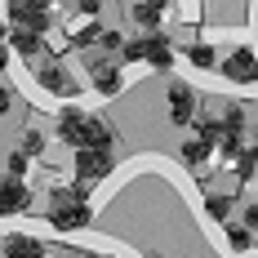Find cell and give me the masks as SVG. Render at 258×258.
<instances>
[{
    "mask_svg": "<svg viewBox=\"0 0 258 258\" xmlns=\"http://www.w3.org/2000/svg\"><path fill=\"white\" fill-rule=\"evenodd\" d=\"M89 218H94V209H89V187L85 182H76V187H53L49 223L58 232H80V227H89Z\"/></svg>",
    "mask_w": 258,
    "mask_h": 258,
    "instance_id": "obj_1",
    "label": "cell"
},
{
    "mask_svg": "<svg viewBox=\"0 0 258 258\" xmlns=\"http://www.w3.org/2000/svg\"><path fill=\"white\" fill-rule=\"evenodd\" d=\"M223 76L227 80H236V85H258V58H254V49H232L227 58H223Z\"/></svg>",
    "mask_w": 258,
    "mask_h": 258,
    "instance_id": "obj_2",
    "label": "cell"
},
{
    "mask_svg": "<svg viewBox=\"0 0 258 258\" xmlns=\"http://www.w3.org/2000/svg\"><path fill=\"white\" fill-rule=\"evenodd\" d=\"M111 143H116V129L107 125L103 116H89V120H85V134H80V147H76V152H111Z\"/></svg>",
    "mask_w": 258,
    "mask_h": 258,
    "instance_id": "obj_3",
    "label": "cell"
},
{
    "mask_svg": "<svg viewBox=\"0 0 258 258\" xmlns=\"http://www.w3.org/2000/svg\"><path fill=\"white\" fill-rule=\"evenodd\" d=\"M76 174L85 187H94V182H103L111 174V152H76Z\"/></svg>",
    "mask_w": 258,
    "mask_h": 258,
    "instance_id": "obj_4",
    "label": "cell"
},
{
    "mask_svg": "<svg viewBox=\"0 0 258 258\" xmlns=\"http://www.w3.org/2000/svg\"><path fill=\"white\" fill-rule=\"evenodd\" d=\"M169 120H174V125H191V120H196V94H191V85H182V80L169 85Z\"/></svg>",
    "mask_w": 258,
    "mask_h": 258,
    "instance_id": "obj_5",
    "label": "cell"
},
{
    "mask_svg": "<svg viewBox=\"0 0 258 258\" xmlns=\"http://www.w3.org/2000/svg\"><path fill=\"white\" fill-rule=\"evenodd\" d=\"M89 76H94V89H98L103 98H116V94L125 89V76H120V67H116L111 58H98V62L89 67Z\"/></svg>",
    "mask_w": 258,
    "mask_h": 258,
    "instance_id": "obj_6",
    "label": "cell"
},
{
    "mask_svg": "<svg viewBox=\"0 0 258 258\" xmlns=\"http://www.w3.org/2000/svg\"><path fill=\"white\" fill-rule=\"evenodd\" d=\"M23 209H31V191H27V182L0 174V214H23Z\"/></svg>",
    "mask_w": 258,
    "mask_h": 258,
    "instance_id": "obj_7",
    "label": "cell"
},
{
    "mask_svg": "<svg viewBox=\"0 0 258 258\" xmlns=\"http://www.w3.org/2000/svg\"><path fill=\"white\" fill-rule=\"evenodd\" d=\"M9 18L18 23V31H45L49 27V9L45 5H9Z\"/></svg>",
    "mask_w": 258,
    "mask_h": 258,
    "instance_id": "obj_8",
    "label": "cell"
},
{
    "mask_svg": "<svg viewBox=\"0 0 258 258\" xmlns=\"http://www.w3.org/2000/svg\"><path fill=\"white\" fill-rule=\"evenodd\" d=\"M36 80L49 89V94H58V98H76V80L67 76L62 67H53V62H45V67H36Z\"/></svg>",
    "mask_w": 258,
    "mask_h": 258,
    "instance_id": "obj_9",
    "label": "cell"
},
{
    "mask_svg": "<svg viewBox=\"0 0 258 258\" xmlns=\"http://www.w3.org/2000/svg\"><path fill=\"white\" fill-rule=\"evenodd\" d=\"M85 111L80 107H62L58 111V143H67V147H80V134H85Z\"/></svg>",
    "mask_w": 258,
    "mask_h": 258,
    "instance_id": "obj_10",
    "label": "cell"
},
{
    "mask_svg": "<svg viewBox=\"0 0 258 258\" xmlns=\"http://www.w3.org/2000/svg\"><path fill=\"white\" fill-rule=\"evenodd\" d=\"M143 62H152L156 72H165V67L174 62V49H169V40H165L160 31H152V36H143Z\"/></svg>",
    "mask_w": 258,
    "mask_h": 258,
    "instance_id": "obj_11",
    "label": "cell"
},
{
    "mask_svg": "<svg viewBox=\"0 0 258 258\" xmlns=\"http://www.w3.org/2000/svg\"><path fill=\"white\" fill-rule=\"evenodd\" d=\"M5 258H45V245L36 236H9L5 240Z\"/></svg>",
    "mask_w": 258,
    "mask_h": 258,
    "instance_id": "obj_12",
    "label": "cell"
},
{
    "mask_svg": "<svg viewBox=\"0 0 258 258\" xmlns=\"http://www.w3.org/2000/svg\"><path fill=\"white\" fill-rule=\"evenodd\" d=\"M40 45H45V40H40L36 31H18V27L9 31V49L18 53V58H36V53H40Z\"/></svg>",
    "mask_w": 258,
    "mask_h": 258,
    "instance_id": "obj_13",
    "label": "cell"
},
{
    "mask_svg": "<svg viewBox=\"0 0 258 258\" xmlns=\"http://www.w3.org/2000/svg\"><path fill=\"white\" fill-rule=\"evenodd\" d=\"M129 18H134L138 27H147V36H152L156 27H160V18H165V9H160V5H134Z\"/></svg>",
    "mask_w": 258,
    "mask_h": 258,
    "instance_id": "obj_14",
    "label": "cell"
},
{
    "mask_svg": "<svg viewBox=\"0 0 258 258\" xmlns=\"http://www.w3.org/2000/svg\"><path fill=\"white\" fill-rule=\"evenodd\" d=\"M209 152H214V143H205V138H187V143H182V160H187L191 169H196V165H205Z\"/></svg>",
    "mask_w": 258,
    "mask_h": 258,
    "instance_id": "obj_15",
    "label": "cell"
},
{
    "mask_svg": "<svg viewBox=\"0 0 258 258\" xmlns=\"http://www.w3.org/2000/svg\"><path fill=\"white\" fill-rule=\"evenodd\" d=\"M205 209H209L214 223H227L232 209H236V201H232V196H223V191H214V196H205Z\"/></svg>",
    "mask_w": 258,
    "mask_h": 258,
    "instance_id": "obj_16",
    "label": "cell"
},
{
    "mask_svg": "<svg viewBox=\"0 0 258 258\" xmlns=\"http://www.w3.org/2000/svg\"><path fill=\"white\" fill-rule=\"evenodd\" d=\"M227 245L232 249H254V232L245 223H227Z\"/></svg>",
    "mask_w": 258,
    "mask_h": 258,
    "instance_id": "obj_17",
    "label": "cell"
},
{
    "mask_svg": "<svg viewBox=\"0 0 258 258\" xmlns=\"http://www.w3.org/2000/svg\"><path fill=\"white\" fill-rule=\"evenodd\" d=\"M18 152H23L27 160L40 156V152H45V134H40V129H23V147H18Z\"/></svg>",
    "mask_w": 258,
    "mask_h": 258,
    "instance_id": "obj_18",
    "label": "cell"
},
{
    "mask_svg": "<svg viewBox=\"0 0 258 258\" xmlns=\"http://www.w3.org/2000/svg\"><path fill=\"white\" fill-rule=\"evenodd\" d=\"M187 58H191L196 67H214V62H218V53L209 49V45H191V49H187Z\"/></svg>",
    "mask_w": 258,
    "mask_h": 258,
    "instance_id": "obj_19",
    "label": "cell"
},
{
    "mask_svg": "<svg viewBox=\"0 0 258 258\" xmlns=\"http://www.w3.org/2000/svg\"><path fill=\"white\" fill-rule=\"evenodd\" d=\"M196 138H205V143H218V138H223V120H201V125H196Z\"/></svg>",
    "mask_w": 258,
    "mask_h": 258,
    "instance_id": "obj_20",
    "label": "cell"
},
{
    "mask_svg": "<svg viewBox=\"0 0 258 258\" xmlns=\"http://www.w3.org/2000/svg\"><path fill=\"white\" fill-rule=\"evenodd\" d=\"M98 36H103V27H98V23H94V27H80L76 36H72V45H76V49H85V45H94Z\"/></svg>",
    "mask_w": 258,
    "mask_h": 258,
    "instance_id": "obj_21",
    "label": "cell"
},
{
    "mask_svg": "<svg viewBox=\"0 0 258 258\" xmlns=\"http://www.w3.org/2000/svg\"><path fill=\"white\" fill-rule=\"evenodd\" d=\"M98 45H103L107 53H120V49H125V36H120V31H107V27H103V36H98Z\"/></svg>",
    "mask_w": 258,
    "mask_h": 258,
    "instance_id": "obj_22",
    "label": "cell"
},
{
    "mask_svg": "<svg viewBox=\"0 0 258 258\" xmlns=\"http://www.w3.org/2000/svg\"><path fill=\"white\" fill-rule=\"evenodd\" d=\"M5 169H9V178L23 182V174H27V156H23V152H9V165H5Z\"/></svg>",
    "mask_w": 258,
    "mask_h": 258,
    "instance_id": "obj_23",
    "label": "cell"
},
{
    "mask_svg": "<svg viewBox=\"0 0 258 258\" xmlns=\"http://www.w3.org/2000/svg\"><path fill=\"white\" fill-rule=\"evenodd\" d=\"M245 227H249V232H258V201H249V205H245Z\"/></svg>",
    "mask_w": 258,
    "mask_h": 258,
    "instance_id": "obj_24",
    "label": "cell"
},
{
    "mask_svg": "<svg viewBox=\"0 0 258 258\" xmlns=\"http://www.w3.org/2000/svg\"><path fill=\"white\" fill-rule=\"evenodd\" d=\"M80 14H89V18H98V9H103V5H98V0H85V5H76Z\"/></svg>",
    "mask_w": 258,
    "mask_h": 258,
    "instance_id": "obj_25",
    "label": "cell"
},
{
    "mask_svg": "<svg viewBox=\"0 0 258 258\" xmlns=\"http://www.w3.org/2000/svg\"><path fill=\"white\" fill-rule=\"evenodd\" d=\"M9 103H14V98H9V89H0V116L9 111Z\"/></svg>",
    "mask_w": 258,
    "mask_h": 258,
    "instance_id": "obj_26",
    "label": "cell"
},
{
    "mask_svg": "<svg viewBox=\"0 0 258 258\" xmlns=\"http://www.w3.org/2000/svg\"><path fill=\"white\" fill-rule=\"evenodd\" d=\"M5 62H9V53H5V49H0V72H5Z\"/></svg>",
    "mask_w": 258,
    "mask_h": 258,
    "instance_id": "obj_27",
    "label": "cell"
},
{
    "mask_svg": "<svg viewBox=\"0 0 258 258\" xmlns=\"http://www.w3.org/2000/svg\"><path fill=\"white\" fill-rule=\"evenodd\" d=\"M254 138H258V134H254ZM249 152H254V160H258V143H254V147H249Z\"/></svg>",
    "mask_w": 258,
    "mask_h": 258,
    "instance_id": "obj_28",
    "label": "cell"
},
{
    "mask_svg": "<svg viewBox=\"0 0 258 258\" xmlns=\"http://www.w3.org/2000/svg\"><path fill=\"white\" fill-rule=\"evenodd\" d=\"M5 36H9V31H5V27H0V40H5Z\"/></svg>",
    "mask_w": 258,
    "mask_h": 258,
    "instance_id": "obj_29",
    "label": "cell"
},
{
    "mask_svg": "<svg viewBox=\"0 0 258 258\" xmlns=\"http://www.w3.org/2000/svg\"><path fill=\"white\" fill-rule=\"evenodd\" d=\"M89 258H107V254H89Z\"/></svg>",
    "mask_w": 258,
    "mask_h": 258,
    "instance_id": "obj_30",
    "label": "cell"
},
{
    "mask_svg": "<svg viewBox=\"0 0 258 258\" xmlns=\"http://www.w3.org/2000/svg\"><path fill=\"white\" fill-rule=\"evenodd\" d=\"M147 258H160V254H147Z\"/></svg>",
    "mask_w": 258,
    "mask_h": 258,
    "instance_id": "obj_31",
    "label": "cell"
}]
</instances>
